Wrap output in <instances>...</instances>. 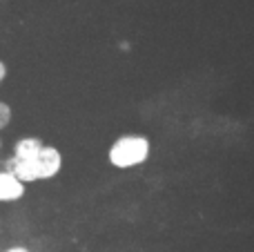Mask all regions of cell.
I'll return each instance as SVG.
<instances>
[{
	"instance_id": "7",
	"label": "cell",
	"mask_w": 254,
	"mask_h": 252,
	"mask_svg": "<svg viewBox=\"0 0 254 252\" xmlns=\"http://www.w3.org/2000/svg\"><path fill=\"white\" fill-rule=\"evenodd\" d=\"M4 78H7V65H4V63L0 61V85L4 83Z\"/></svg>"
},
{
	"instance_id": "5",
	"label": "cell",
	"mask_w": 254,
	"mask_h": 252,
	"mask_svg": "<svg viewBox=\"0 0 254 252\" xmlns=\"http://www.w3.org/2000/svg\"><path fill=\"white\" fill-rule=\"evenodd\" d=\"M11 119H13V110L7 101H0V134L11 125Z\"/></svg>"
},
{
	"instance_id": "8",
	"label": "cell",
	"mask_w": 254,
	"mask_h": 252,
	"mask_svg": "<svg viewBox=\"0 0 254 252\" xmlns=\"http://www.w3.org/2000/svg\"><path fill=\"white\" fill-rule=\"evenodd\" d=\"M0 156H2V138H0Z\"/></svg>"
},
{
	"instance_id": "6",
	"label": "cell",
	"mask_w": 254,
	"mask_h": 252,
	"mask_svg": "<svg viewBox=\"0 0 254 252\" xmlns=\"http://www.w3.org/2000/svg\"><path fill=\"white\" fill-rule=\"evenodd\" d=\"M0 252H34V250L27 248V246H22V244H13V246H9V248L0 250Z\"/></svg>"
},
{
	"instance_id": "2",
	"label": "cell",
	"mask_w": 254,
	"mask_h": 252,
	"mask_svg": "<svg viewBox=\"0 0 254 252\" xmlns=\"http://www.w3.org/2000/svg\"><path fill=\"white\" fill-rule=\"evenodd\" d=\"M152 154V143L143 134H123L107 150V161L116 170H131L143 165Z\"/></svg>"
},
{
	"instance_id": "9",
	"label": "cell",
	"mask_w": 254,
	"mask_h": 252,
	"mask_svg": "<svg viewBox=\"0 0 254 252\" xmlns=\"http://www.w3.org/2000/svg\"><path fill=\"white\" fill-rule=\"evenodd\" d=\"M0 250H2V248H0Z\"/></svg>"
},
{
	"instance_id": "3",
	"label": "cell",
	"mask_w": 254,
	"mask_h": 252,
	"mask_svg": "<svg viewBox=\"0 0 254 252\" xmlns=\"http://www.w3.org/2000/svg\"><path fill=\"white\" fill-rule=\"evenodd\" d=\"M27 186L16 177L0 168V203H16L25 196Z\"/></svg>"
},
{
	"instance_id": "4",
	"label": "cell",
	"mask_w": 254,
	"mask_h": 252,
	"mask_svg": "<svg viewBox=\"0 0 254 252\" xmlns=\"http://www.w3.org/2000/svg\"><path fill=\"white\" fill-rule=\"evenodd\" d=\"M43 145H45L43 138H38V136H22L13 143L11 156L18 161H31V159H36V154H38L40 150H43Z\"/></svg>"
},
{
	"instance_id": "1",
	"label": "cell",
	"mask_w": 254,
	"mask_h": 252,
	"mask_svg": "<svg viewBox=\"0 0 254 252\" xmlns=\"http://www.w3.org/2000/svg\"><path fill=\"white\" fill-rule=\"evenodd\" d=\"M0 168L16 174L25 186L27 183H36V181H52L63 170V154L58 147L45 143L43 150L36 154V159L18 161L13 156H7L4 161H0Z\"/></svg>"
}]
</instances>
